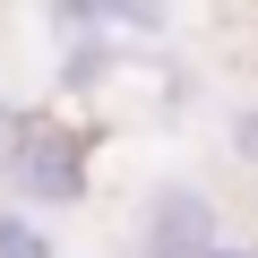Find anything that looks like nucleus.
Returning a JSON list of instances; mask_svg holds the SVG:
<instances>
[{
	"label": "nucleus",
	"mask_w": 258,
	"mask_h": 258,
	"mask_svg": "<svg viewBox=\"0 0 258 258\" xmlns=\"http://www.w3.org/2000/svg\"><path fill=\"white\" fill-rule=\"evenodd\" d=\"M112 35H172V9H120L112 0Z\"/></svg>",
	"instance_id": "obj_4"
},
{
	"label": "nucleus",
	"mask_w": 258,
	"mask_h": 258,
	"mask_svg": "<svg viewBox=\"0 0 258 258\" xmlns=\"http://www.w3.org/2000/svg\"><path fill=\"white\" fill-rule=\"evenodd\" d=\"M0 258H52V232L26 224V207H9L0 215Z\"/></svg>",
	"instance_id": "obj_3"
},
{
	"label": "nucleus",
	"mask_w": 258,
	"mask_h": 258,
	"mask_svg": "<svg viewBox=\"0 0 258 258\" xmlns=\"http://www.w3.org/2000/svg\"><path fill=\"white\" fill-rule=\"evenodd\" d=\"M18 120H26L18 103H0V164H9V147H18Z\"/></svg>",
	"instance_id": "obj_6"
},
{
	"label": "nucleus",
	"mask_w": 258,
	"mask_h": 258,
	"mask_svg": "<svg viewBox=\"0 0 258 258\" xmlns=\"http://www.w3.org/2000/svg\"><path fill=\"white\" fill-rule=\"evenodd\" d=\"M0 181H9L18 198H35V207H78V198H86V138L26 112L9 164H0Z\"/></svg>",
	"instance_id": "obj_1"
},
{
	"label": "nucleus",
	"mask_w": 258,
	"mask_h": 258,
	"mask_svg": "<svg viewBox=\"0 0 258 258\" xmlns=\"http://www.w3.org/2000/svg\"><path fill=\"white\" fill-rule=\"evenodd\" d=\"M232 155H241V164H258V103L232 120Z\"/></svg>",
	"instance_id": "obj_5"
},
{
	"label": "nucleus",
	"mask_w": 258,
	"mask_h": 258,
	"mask_svg": "<svg viewBox=\"0 0 258 258\" xmlns=\"http://www.w3.org/2000/svg\"><path fill=\"white\" fill-rule=\"evenodd\" d=\"M215 198L207 189H155L147 224H138V258H215Z\"/></svg>",
	"instance_id": "obj_2"
},
{
	"label": "nucleus",
	"mask_w": 258,
	"mask_h": 258,
	"mask_svg": "<svg viewBox=\"0 0 258 258\" xmlns=\"http://www.w3.org/2000/svg\"><path fill=\"white\" fill-rule=\"evenodd\" d=\"M215 258H258V249H241V241H224V249H215Z\"/></svg>",
	"instance_id": "obj_7"
}]
</instances>
